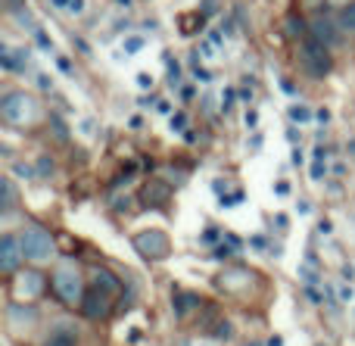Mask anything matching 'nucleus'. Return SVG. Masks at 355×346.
Instances as JSON below:
<instances>
[{"label":"nucleus","mask_w":355,"mask_h":346,"mask_svg":"<svg viewBox=\"0 0 355 346\" xmlns=\"http://www.w3.org/2000/svg\"><path fill=\"white\" fill-rule=\"evenodd\" d=\"M306 293H309V300H312V303H321V293H318V291H315V287H312V284H309V287H306Z\"/></svg>","instance_id":"obj_29"},{"label":"nucleus","mask_w":355,"mask_h":346,"mask_svg":"<svg viewBox=\"0 0 355 346\" xmlns=\"http://www.w3.org/2000/svg\"><path fill=\"white\" fill-rule=\"evenodd\" d=\"M309 31H312V37H318L321 44H327V47H337L340 44V28L324 16L312 19V22H309Z\"/></svg>","instance_id":"obj_9"},{"label":"nucleus","mask_w":355,"mask_h":346,"mask_svg":"<svg viewBox=\"0 0 355 346\" xmlns=\"http://www.w3.org/2000/svg\"><path fill=\"white\" fill-rule=\"evenodd\" d=\"M315 119H318V122H331V112H327V110H318V112H315Z\"/></svg>","instance_id":"obj_33"},{"label":"nucleus","mask_w":355,"mask_h":346,"mask_svg":"<svg viewBox=\"0 0 355 346\" xmlns=\"http://www.w3.org/2000/svg\"><path fill=\"white\" fill-rule=\"evenodd\" d=\"M306 31H309V25H306V19L302 16H287L284 19V35L290 37V41H300V37H306Z\"/></svg>","instance_id":"obj_14"},{"label":"nucleus","mask_w":355,"mask_h":346,"mask_svg":"<svg viewBox=\"0 0 355 346\" xmlns=\"http://www.w3.org/2000/svg\"><path fill=\"white\" fill-rule=\"evenodd\" d=\"M172 128H178V131L187 128V116H184V112H178V116L172 119Z\"/></svg>","instance_id":"obj_25"},{"label":"nucleus","mask_w":355,"mask_h":346,"mask_svg":"<svg viewBox=\"0 0 355 346\" xmlns=\"http://www.w3.org/2000/svg\"><path fill=\"white\" fill-rule=\"evenodd\" d=\"M91 281H94V287H97V291H103V293H119L122 291V281H119V275H112L110 268H94V275H91Z\"/></svg>","instance_id":"obj_11"},{"label":"nucleus","mask_w":355,"mask_h":346,"mask_svg":"<svg viewBox=\"0 0 355 346\" xmlns=\"http://www.w3.org/2000/svg\"><path fill=\"white\" fill-rule=\"evenodd\" d=\"M0 116L6 125H25L37 116V100L25 91H10L0 100Z\"/></svg>","instance_id":"obj_3"},{"label":"nucleus","mask_w":355,"mask_h":346,"mask_svg":"<svg viewBox=\"0 0 355 346\" xmlns=\"http://www.w3.org/2000/svg\"><path fill=\"white\" fill-rule=\"evenodd\" d=\"M37 87H41V91H50V78H47V75H41V78H37Z\"/></svg>","instance_id":"obj_34"},{"label":"nucleus","mask_w":355,"mask_h":346,"mask_svg":"<svg viewBox=\"0 0 355 346\" xmlns=\"http://www.w3.org/2000/svg\"><path fill=\"white\" fill-rule=\"evenodd\" d=\"M315 116V112L312 110H309V106H293V110H290V119H293V122H309V119H312Z\"/></svg>","instance_id":"obj_18"},{"label":"nucleus","mask_w":355,"mask_h":346,"mask_svg":"<svg viewBox=\"0 0 355 346\" xmlns=\"http://www.w3.org/2000/svg\"><path fill=\"white\" fill-rule=\"evenodd\" d=\"M218 237H221V231L209 228V231H206V234H202V241H206V243H215V241H218Z\"/></svg>","instance_id":"obj_26"},{"label":"nucleus","mask_w":355,"mask_h":346,"mask_svg":"<svg viewBox=\"0 0 355 346\" xmlns=\"http://www.w3.org/2000/svg\"><path fill=\"white\" fill-rule=\"evenodd\" d=\"M296 209H300L302 216H306V212H312V206H309V200H300V206H296Z\"/></svg>","instance_id":"obj_35"},{"label":"nucleus","mask_w":355,"mask_h":346,"mask_svg":"<svg viewBox=\"0 0 355 346\" xmlns=\"http://www.w3.org/2000/svg\"><path fill=\"white\" fill-rule=\"evenodd\" d=\"M41 346H78V328L72 322H56Z\"/></svg>","instance_id":"obj_8"},{"label":"nucleus","mask_w":355,"mask_h":346,"mask_svg":"<svg viewBox=\"0 0 355 346\" xmlns=\"http://www.w3.org/2000/svg\"><path fill=\"white\" fill-rule=\"evenodd\" d=\"M135 250L150 262H162L168 256V237L162 234L159 228H150V231H141L135 234Z\"/></svg>","instance_id":"obj_5"},{"label":"nucleus","mask_w":355,"mask_h":346,"mask_svg":"<svg viewBox=\"0 0 355 346\" xmlns=\"http://www.w3.org/2000/svg\"><path fill=\"white\" fill-rule=\"evenodd\" d=\"M324 172H327L324 159H321V156H315V162H312V178H315V181H321V178H324Z\"/></svg>","instance_id":"obj_19"},{"label":"nucleus","mask_w":355,"mask_h":346,"mask_svg":"<svg viewBox=\"0 0 355 346\" xmlns=\"http://www.w3.org/2000/svg\"><path fill=\"white\" fill-rule=\"evenodd\" d=\"M287 137H290V144H296V141H300V131L290 128V131H287Z\"/></svg>","instance_id":"obj_38"},{"label":"nucleus","mask_w":355,"mask_h":346,"mask_svg":"<svg viewBox=\"0 0 355 346\" xmlns=\"http://www.w3.org/2000/svg\"><path fill=\"white\" fill-rule=\"evenodd\" d=\"M66 12H72V16H81V12H85V0H72Z\"/></svg>","instance_id":"obj_24"},{"label":"nucleus","mask_w":355,"mask_h":346,"mask_svg":"<svg viewBox=\"0 0 355 346\" xmlns=\"http://www.w3.org/2000/svg\"><path fill=\"white\" fill-rule=\"evenodd\" d=\"M215 337H221V340H231V337H234V328H231L227 322H221L218 331H215Z\"/></svg>","instance_id":"obj_20"},{"label":"nucleus","mask_w":355,"mask_h":346,"mask_svg":"<svg viewBox=\"0 0 355 346\" xmlns=\"http://www.w3.org/2000/svg\"><path fill=\"white\" fill-rule=\"evenodd\" d=\"M56 66H60V69H62V72H66V75H72V62H69L66 56H60V60H56Z\"/></svg>","instance_id":"obj_28"},{"label":"nucleus","mask_w":355,"mask_h":346,"mask_svg":"<svg viewBox=\"0 0 355 346\" xmlns=\"http://www.w3.org/2000/svg\"><path fill=\"white\" fill-rule=\"evenodd\" d=\"M343 278H349V281L355 278V272H352V266H343Z\"/></svg>","instance_id":"obj_39"},{"label":"nucleus","mask_w":355,"mask_h":346,"mask_svg":"<svg viewBox=\"0 0 355 346\" xmlns=\"http://www.w3.org/2000/svg\"><path fill=\"white\" fill-rule=\"evenodd\" d=\"M3 3H6V6H10V10H12V12H16V10H22V6H25V0H3Z\"/></svg>","instance_id":"obj_31"},{"label":"nucleus","mask_w":355,"mask_h":346,"mask_svg":"<svg viewBox=\"0 0 355 346\" xmlns=\"http://www.w3.org/2000/svg\"><path fill=\"white\" fill-rule=\"evenodd\" d=\"M168 197H172V187H168L166 181H150V184L144 187V203H150V206L168 203Z\"/></svg>","instance_id":"obj_12"},{"label":"nucleus","mask_w":355,"mask_h":346,"mask_svg":"<svg viewBox=\"0 0 355 346\" xmlns=\"http://www.w3.org/2000/svg\"><path fill=\"white\" fill-rule=\"evenodd\" d=\"M37 172H41V175H53V162H50V156H41V162H37Z\"/></svg>","instance_id":"obj_22"},{"label":"nucleus","mask_w":355,"mask_h":346,"mask_svg":"<svg viewBox=\"0 0 355 346\" xmlns=\"http://www.w3.org/2000/svg\"><path fill=\"white\" fill-rule=\"evenodd\" d=\"M41 293H44V275L25 272L22 278H19V284H16V297L19 300H35V297H41Z\"/></svg>","instance_id":"obj_10"},{"label":"nucleus","mask_w":355,"mask_h":346,"mask_svg":"<svg viewBox=\"0 0 355 346\" xmlns=\"http://www.w3.org/2000/svg\"><path fill=\"white\" fill-rule=\"evenodd\" d=\"M110 293L97 291V287H91V291L85 293V300H81V312H85V318H91V322H103V318H110Z\"/></svg>","instance_id":"obj_7"},{"label":"nucleus","mask_w":355,"mask_h":346,"mask_svg":"<svg viewBox=\"0 0 355 346\" xmlns=\"http://www.w3.org/2000/svg\"><path fill=\"white\" fill-rule=\"evenodd\" d=\"M16 237H19V243H22L25 259H31V262H50L53 259V253H56L53 234H50L41 222H28Z\"/></svg>","instance_id":"obj_2"},{"label":"nucleus","mask_w":355,"mask_h":346,"mask_svg":"<svg viewBox=\"0 0 355 346\" xmlns=\"http://www.w3.org/2000/svg\"><path fill=\"white\" fill-rule=\"evenodd\" d=\"M302 66H306L309 75L324 78V75L334 69L331 47H327V44H321L318 37H306V41H302Z\"/></svg>","instance_id":"obj_4"},{"label":"nucleus","mask_w":355,"mask_h":346,"mask_svg":"<svg viewBox=\"0 0 355 346\" xmlns=\"http://www.w3.org/2000/svg\"><path fill=\"white\" fill-rule=\"evenodd\" d=\"M50 3L60 6V10H69V3H72V0H50Z\"/></svg>","instance_id":"obj_36"},{"label":"nucleus","mask_w":355,"mask_h":346,"mask_svg":"<svg viewBox=\"0 0 355 346\" xmlns=\"http://www.w3.org/2000/svg\"><path fill=\"white\" fill-rule=\"evenodd\" d=\"M252 346H256V343H252Z\"/></svg>","instance_id":"obj_42"},{"label":"nucleus","mask_w":355,"mask_h":346,"mask_svg":"<svg viewBox=\"0 0 355 346\" xmlns=\"http://www.w3.org/2000/svg\"><path fill=\"white\" fill-rule=\"evenodd\" d=\"M25 253H22V243H19L16 234H3L0 241V272L3 275H16L19 266H22Z\"/></svg>","instance_id":"obj_6"},{"label":"nucleus","mask_w":355,"mask_h":346,"mask_svg":"<svg viewBox=\"0 0 355 346\" xmlns=\"http://www.w3.org/2000/svg\"><path fill=\"white\" fill-rule=\"evenodd\" d=\"M259 122V116H256V112H246V125H250V128H252V125H256Z\"/></svg>","instance_id":"obj_37"},{"label":"nucleus","mask_w":355,"mask_h":346,"mask_svg":"<svg viewBox=\"0 0 355 346\" xmlns=\"http://www.w3.org/2000/svg\"><path fill=\"white\" fill-rule=\"evenodd\" d=\"M200 306V297L196 293H187V291H175V312L178 315H187Z\"/></svg>","instance_id":"obj_15"},{"label":"nucleus","mask_w":355,"mask_h":346,"mask_svg":"<svg viewBox=\"0 0 355 346\" xmlns=\"http://www.w3.org/2000/svg\"><path fill=\"white\" fill-rule=\"evenodd\" d=\"M119 3H122V6H131V0H119Z\"/></svg>","instance_id":"obj_41"},{"label":"nucleus","mask_w":355,"mask_h":346,"mask_svg":"<svg viewBox=\"0 0 355 346\" xmlns=\"http://www.w3.org/2000/svg\"><path fill=\"white\" fill-rule=\"evenodd\" d=\"M268 346H284V340H281V337H271Z\"/></svg>","instance_id":"obj_40"},{"label":"nucleus","mask_w":355,"mask_h":346,"mask_svg":"<svg viewBox=\"0 0 355 346\" xmlns=\"http://www.w3.org/2000/svg\"><path fill=\"white\" fill-rule=\"evenodd\" d=\"M252 278H256V275L246 272V268H231V272H225V275L218 278V284H221V287H227V291H237V287L250 284Z\"/></svg>","instance_id":"obj_13"},{"label":"nucleus","mask_w":355,"mask_h":346,"mask_svg":"<svg viewBox=\"0 0 355 346\" xmlns=\"http://www.w3.org/2000/svg\"><path fill=\"white\" fill-rule=\"evenodd\" d=\"M12 168H16V175H25V178H31V168H28V166H22V162H16Z\"/></svg>","instance_id":"obj_30"},{"label":"nucleus","mask_w":355,"mask_h":346,"mask_svg":"<svg viewBox=\"0 0 355 346\" xmlns=\"http://www.w3.org/2000/svg\"><path fill=\"white\" fill-rule=\"evenodd\" d=\"M35 41H37V47H44V50H53V41H50V37L44 35V31H37V28H35Z\"/></svg>","instance_id":"obj_21"},{"label":"nucleus","mask_w":355,"mask_h":346,"mask_svg":"<svg viewBox=\"0 0 355 346\" xmlns=\"http://www.w3.org/2000/svg\"><path fill=\"white\" fill-rule=\"evenodd\" d=\"M0 191H3V203H0V209H3V212H12V200H16L12 181H10V178H3V181H0Z\"/></svg>","instance_id":"obj_16"},{"label":"nucleus","mask_w":355,"mask_h":346,"mask_svg":"<svg viewBox=\"0 0 355 346\" xmlns=\"http://www.w3.org/2000/svg\"><path fill=\"white\" fill-rule=\"evenodd\" d=\"M141 47H144V37H128V41H125V50H128V53H137Z\"/></svg>","instance_id":"obj_23"},{"label":"nucleus","mask_w":355,"mask_h":346,"mask_svg":"<svg viewBox=\"0 0 355 346\" xmlns=\"http://www.w3.org/2000/svg\"><path fill=\"white\" fill-rule=\"evenodd\" d=\"M50 287H53V293L66 306H81V300H85V293H87L85 291V281H81L78 266H75V259L56 262L53 275H50Z\"/></svg>","instance_id":"obj_1"},{"label":"nucleus","mask_w":355,"mask_h":346,"mask_svg":"<svg viewBox=\"0 0 355 346\" xmlns=\"http://www.w3.org/2000/svg\"><path fill=\"white\" fill-rule=\"evenodd\" d=\"M340 25H343V28H349V31H355V3H349V6H343V10H340Z\"/></svg>","instance_id":"obj_17"},{"label":"nucleus","mask_w":355,"mask_h":346,"mask_svg":"<svg viewBox=\"0 0 355 346\" xmlns=\"http://www.w3.org/2000/svg\"><path fill=\"white\" fill-rule=\"evenodd\" d=\"M275 191L281 193V197H287V193H290V184H287V181H277V187H275Z\"/></svg>","instance_id":"obj_32"},{"label":"nucleus","mask_w":355,"mask_h":346,"mask_svg":"<svg viewBox=\"0 0 355 346\" xmlns=\"http://www.w3.org/2000/svg\"><path fill=\"white\" fill-rule=\"evenodd\" d=\"M137 85H141L144 91H150V87H153V78H150V75H137Z\"/></svg>","instance_id":"obj_27"}]
</instances>
